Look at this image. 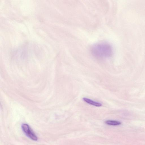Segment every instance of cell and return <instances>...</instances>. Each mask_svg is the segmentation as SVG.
<instances>
[{
    "mask_svg": "<svg viewBox=\"0 0 145 145\" xmlns=\"http://www.w3.org/2000/svg\"><path fill=\"white\" fill-rule=\"evenodd\" d=\"M22 128L24 133L30 138L35 141L37 140V136L28 124H23L22 125Z\"/></svg>",
    "mask_w": 145,
    "mask_h": 145,
    "instance_id": "7a4b0ae2",
    "label": "cell"
},
{
    "mask_svg": "<svg viewBox=\"0 0 145 145\" xmlns=\"http://www.w3.org/2000/svg\"><path fill=\"white\" fill-rule=\"evenodd\" d=\"M83 99L87 103L95 106L100 107L102 105V104L100 103L95 101L86 97H84Z\"/></svg>",
    "mask_w": 145,
    "mask_h": 145,
    "instance_id": "3957f363",
    "label": "cell"
},
{
    "mask_svg": "<svg viewBox=\"0 0 145 145\" xmlns=\"http://www.w3.org/2000/svg\"><path fill=\"white\" fill-rule=\"evenodd\" d=\"M91 52L95 56L99 58H105L110 57L113 53L111 46L106 42L97 43L93 45Z\"/></svg>",
    "mask_w": 145,
    "mask_h": 145,
    "instance_id": "6da1fadb",
    "label": "cell"
},
{
    "mask_svg": "<svg viewBox=\"0 0 145 145\" xmlns=\"http://www.w3.org/2000/svg\"><path fill=\"white\" fill-rule=\"evenodd\" d=\"M105 123L107 125L113 126L119 125L121 123L119 121L112 120H106L105 121Z\"/></svg>",
    "mask_w": 145,
    "mask_h": 145,
    "instance_id": "277c9868",
    "label": "cell"
}]
</instances>
